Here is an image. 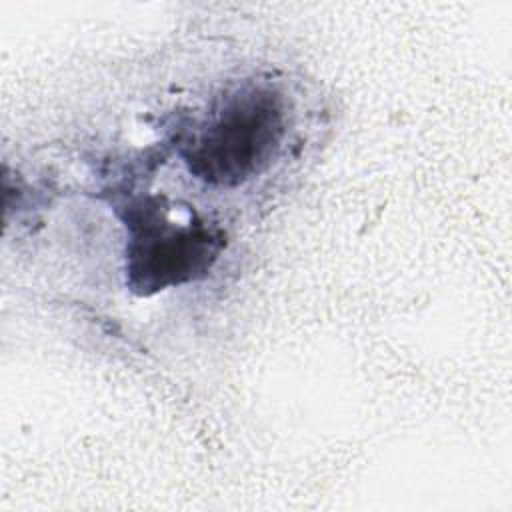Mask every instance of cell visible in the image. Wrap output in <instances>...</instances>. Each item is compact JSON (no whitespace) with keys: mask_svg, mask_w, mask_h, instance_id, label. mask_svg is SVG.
Returning a JSON list of instances; mask_svg holds the SVG:
<instances>
[{"mask_svg":"<svg viewBox=\"0 0 512 512\" xmlns=\"http://www.w3.org/2000/svg\"><path fill=\"white\" fill-rule=\"evenodd\" d=\"M126 226V274L140 296L204 276L224 244L222 234L204 222H172L154 198L130 204Z\"/></svg>","mask_w":512,"mask_h":512,"instance_id":"obj_2","label":"cell"},{"mask_svg":"<svg viewBox=\"0 0 512 512\" xmlns=\"http://www.w3.org/2000/svg\"><path fill=\"white\" fill-rule=\"evenodd\" d=\"M284 138L280 96L264 86H246L192 138L184 152L190 174L212 186H238L260 174Z\"/></svg>","mask_w":512,"mask_h":512,"instance_id":"obj_1","label":"cell"}]
</instances>
